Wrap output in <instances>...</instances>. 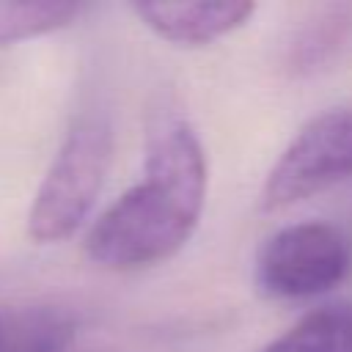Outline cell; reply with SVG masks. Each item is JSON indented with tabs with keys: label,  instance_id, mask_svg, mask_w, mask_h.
Wrapping results in <instances>:
<instances>
[{
	"label": "cell",
	"instance_id": "6da1fadb",
	"mask_svg": "<svg viewBox=\"0 0 352 352\" xmlns=\"http://www.w3.org/2000/svg\"><path fill=\"white\" fill-rule=\"evenodd\" d=\"M206 179L204 146L192 126L179 116L157 118L148 129L146 173L91 226L88 258L126 272L176 256L198 228Z\"/></svg>",
	"mask_w": 352,
	"mask_h": 352
},
{
	"label": "cell",
	"instance_id": "7a4b0ae2",
	"mask_svg": "<svg viewBox=\"0 0 352 352\" xmlns=\"http://www.w3.org/2000/svg\"><path fill=\"white\" fill-rule=\"evenodd\" d=\"M113 160V126L102 110L80 113L63 135L28 212L30 239L72 236L91 214Z\"/></svg>",
	"mask_w": 352,
	"mask_h": 352
},
{
	"label": "cell",
	"instance_id": "3957f363",
	"mask_svg": "<svg viewBox=\"0 0 352 352\" xmlns=\"http://www.w3.org/2000/svg\"><path fill=\"white\" fill-rule=\"evenodd\" d=\"M352 270V242L330 223L278 228L258 248L256 283L267 297L305 300L330 292Z\"/></svg>",
	"mask_w": 352,
	"mask_h": 352
},
{
	"label": "cell",
	"instance_id": "277c9868",
	"mask_svg": "<svg viewBox=\"0 0 352 352\" xmlns=\"http://www.w3.org/2000/svg\"><path fill=\"white\" fill-rule=\"evenodd\" d=\"M352 179V107L311 118L267 173L261 201L267 209L292 206L333 184Z\"/></svg>",
	"mask_w": 352,
	"mask_h": 352
},
{
	"label": "cell",
	"instance_id": "5b68a950",
	"mask_svg": "<svg viewBox=\"0 0 352 352\" xmlns=\"http://www.w3.org/2000/svg\"><path fill=\"white\" fill-rule=\"evenodd\" d=\"M132 11L160 38L179 47H204L239 30L256 11L239 0H192V3H138Z\"/></svg>",
	"mask_w": 352,
	"mask_h": 352
},
{
	"label": "cell",
	"instance_id": "8992f818",
	"mask_svg": "<svg viewBox=\"0 0 352 352\" xmlns=\"http://www.w3.org/2000/svg\"><path fill=\"white\" fill-rule=\"evenodd\" d=\"M77 316L60 305H0V352H72Z\"/></svg>",
	"mask_w": 352,
	"mask_h": 352
},
{
	"label": "cell",
	"instance_id": "52a82bcc",
	"mask_svg": "<svg viewBox=\"0 0 352 352\" xmlns=\"http://www.w3.org/2000/svg\"><path fill=\"white\" fill-rule=\"evenodd\" d=\"M264 352H352V305H327L305 314Z\"/></svg>",
	"mask_w": 352,
	"mask_h": 352
},
{
	"label": "cell",
	"instance_id": "ba28073f",
	"mask_svg": "<svg viewBox=\"0 0 352 352\" xmlns=\"http://www.w3.org/2000/svg\"><path fill=\"white\" fill-rule=\"evenodd\" d=\"M82 6L60 3V0H38V3H0V47L28 41L36 36H47L58 28H66L80 16Z\"/></svg>",
	"mask_w": 352,
	"mask_h": 352
},
{
	"label": "cell",
	"instance_id": "9c48e42d",
	"mask_svg": "<svg viewBox=\"0 0 352 352\" xmlns=\"http://www.w3.org/2000/svg\"><path fill=\"white\" fill-rule=\"evenodd\" d=\"M349 30H352V8L346 6L324 8L292 41V63L300 69H311L314 63L327 60L333 50H338L341 41L349 36Z\"/></svg>",
	"mask_w": 352,
	"mask_h": 352
}]
</instances>
